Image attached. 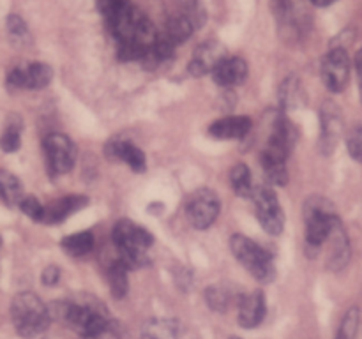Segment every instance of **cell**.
I'll list each match as a JSON object with an SVG mask.
<instances>
[{
    "label": "cell",
    "mask_w": 362,
    "mask_h": 339,
    "mask_svg": "<svg viewBox=\"0 0 362 339\" xmlns=\"http://www.w3.org/2000/svg\"><path fill=\"white\" fill-rule=\"evenodd\" d=\"M129 270L131 268L122 260H115L108 267V286L115 299H124L129 288Z\"/></svg>",
    "instance_id": "19"
},
{
    "label": "cell",
    "mask_w": 362,
    "mask_h": 339,
    "mask_svg": "<svg viewBox=\"0 0 362 339\" xmlns=\"http://www.w3.org/2000/svg\"><path fill=\"white\" fill-rule=\"evenodd\" d=\"M20 210L23 212L27 218H30L32 221H42V214H45V205H41V201L35 196L30 194H25L20 201Z\"/></svg>",
    "instance_id": "29"
},
{
    "label": "cell",
    "mask_w": 362,
    "mask_h": 339,
    "mask_svg": "<svg viewBox=\"0 0 362 339\" xmlns=\"http://www.w3.org/2000/svg\"><path fill=\"white\" fill-rule=\"evenodd\" d=\"M113 244L117 246L120 254V260L129 268L144 267L148 263L147 251L154 244V237L144 226L122 219L113 228Z\"/></svg>",
    "instance_id": "2"
},
{
    "label": "cell",
    "mask_w": 362,
    "mask_h": 339,
    "mask_svg": "<svg viewBox=\"0 0 362 339\" xmlns=\"http://www.w3.org/2000/svg\"><path fill=\"white\" fill-rule=\"evenodd\" d=\"M223 59H225V49L221 48V44L216 41H205L204 44H200L194 49L187 71H189L191 76H205V74L212 73V69Z\"/></svg>",
    "instance_id": "11"
},
{
    "label": "cell",
    "mask_w": 362,
    "mask_h": 339,
    "mask_svg": "<svg viewBox=\"0 0 362 339\" xmlns=\"http://www.w3.org/2000/svg\"><path fill=\"white\" fill-rule=\"evenodd\" d=\"M11 320L18 335L23 339H34L45 334L52 323V314L49 307H46L35 293L21 292L11 302Z\"/></svg>",
    "instance_id": "1"
},
{
    "label": "cell",
    "mask_w": 362,
    "mask_h": 339,
    "mask_svg": "<svg viewBox=\"0 0 362 339\" xmlns=\"http://www.w3.org/2000/svg\"><path fill=\"white\" fill-rule=\"evenodd\" d=\"M329 240H331V253H329L327 258L329 268H332V270H341V268L346 267V263L350 260L349 237H346L341 221L336 222Z\"/></svg>",
    "instance_id": "17"
},
{
    "label": "cell",
    "mask_w": 362,
    "mask_h": 339,
    "mask_svg": "<svg viewBox=\"0 0 362 339\" xmlns=\"http://www.w3.org/2000/svg\"><path fill=\"white\" fill-rule=\"evenodd\" d=\"M53 80V69L48 64L30 62L27 66L14 67L7 74V83L14 88H25V90H39L48 87Z\"/></svg>",
    "instance_id": "9"
},
{
    "label": "cell",
    "mask_w": 362,
    "mask_h": 339,
    "mask_svg": "<svg viewBox=\"0 0 362 339\" xmlns=\"http://www.w3.org/2000/svg\"><path fill=\"white\" fill-rule=\"evenodd\" d=\"M306 219V242L311 247H320L331 237L336 222L339 221L334 207L324 196H311L304 203Z\"/></svg>",
    "instance_id": "4"
},
{
    "label": "cell",
    "mask_w": 362,
    "mask_h": 339,
    "mask_svg": "<svg viewBox=\"0 0 362 339\" xmlns=\"http://www.w3.org/2000/svg\"><path fill=\"white\" fill-rule=\"evenodd\" d=\"M179 325L172 320H152L145 323L144 339H177Z\"/></svg>",
    "instance_id": "24"
},
{
    "label": "cell",
    "mask_w": 362,
    "mask_h": 339,
    "mask_svg": "<svg viewBox=\"0 0 362 339\" xmlns=\"http://www.w3.org/2000/svg\"><path fill=\"white\" fill-rule=\"evenodd\" d=\"M267 313V302L262 290L247 293L239 302V323L244 328H255L264 321Z\"/></svg>",
    "instance_id": "14"
},
{
    "label": "cell",
    "mask_w": 362,
    "mask_h": 339,
    "mask_svg": "<svg viewBox=\"0 0 362 339\" xmlns=\"http://www.w3.org/2000/svg\"><path fill=\"white\" fill-rule=\"evenodd\" d=\"M230 182H232L233 191L240 198H253V177H251L250 168L244 162H239V165L233 166L232 172H230Z\"/></svg>",
    "instance_id": "23"
},
{
    "label": "cell",
    "mask_w": 362,
    "mask_h": 339,
    "mask_svg": "<svg viewBox=\"0 0 362 339\" xmlns=\"http://www.w3.org/2000/svg\"><path fill=\"white\" fill-rule=\"evenodd\" d=\"M322 80L331 92H343L350 81V56L346 49L332 48L322 62Z\"/></svg>",
    "instance_id": "8"
},
{
    "label": "cell",
    "mask_w": 362,
    "mask_h": 339,
    "mask_svg": "<svg viewBox=\"0 0 362 339\" xmlns=\"http://www.w3.org/2000/svg\"><path fill=\"white\" fill-rule=\"evenodd\" d=\"M251 126L253 122L250 117L230 115L212 122L209 127V134L218 140H243L251 131Z\"/></svg>",
    "instance_id": "16"
},
{
    "label": "cell",
    "mask_w": 362,
    "mask_h": 339,
    "mask_svg": "<svg viewBox=\"0 0 362 339\" xmlns=\"http://www.w3.org/2000/svg\"><path fill=\"white\" fill-rule=\"evenodd\" d=\"M279 102L283 109H296L304 102V92L296 76L286 78L279 87Z\"/></svg>",
    "instance_id": "21"
},
{
    "label": "cell",
    "mask_w": 362,
    "mask_h": 339,
    "mask_svg": "<svg viewBox=\"0 0 362 339\" xmlns=\"http://www.w3.org/2000/svg\"><path fill=\"white\" fill-rule=\"evenodd\" d=\"M346 148L352 159L357 162H362V126H354L346 134Z\"/></svg>",
    "instance_id": "30"
},
{
    "label": "cell",
    "mask_w": 362,
    "mask_h": 339,
    "mask_svg": "<svg viewBox=\"0 0 362 339\" xmlns=\"http://www.w3.org/2000/svg\"><path fill=\"white\" fill-rule=\"evenodd\" d=\"M194 23L186 16V14H177V16L170 18L168 23H166L163 34H158L163 41L168 42L170 46L177 48L179 44H182L184 41L189 39V35L193 34Z\"/></svg>",
    "instance_id": "18"
},
{
    "label": "cell",
    "mask_w": 362,
    "mask_h": 339,
    "mask_svg": "<svg viewBox=\"0 0 362 339\" xmlns=\"http://www.w3.org/2000/svg\"><path fill=\"white\" fill-rule=\"evenodd\" d=\"M105 154L108 159L126 162L136 173L145 172V168H147V159H145L144 150L127 140H108L105 147Z\"/></svg>",
    "instance_id": "12"
},
{
    "label": "cell",
    "mask_w": 362,
    "mask_h": 339,
    "mask_svg": "<svg viewBox=\"0 0 362 339\" xmlns=\"http://www.w3.org/2000/svg\"><path fill=\"white\" fill-rule=\"evenodd\" d=\"M230 247H232L233 256L246 267V270L255 279L267 285L276 278L272 254L264 246L244 235H233L230 240Z\"/></svg>",
    "instance_id": "3"
},
{
    "label": "cell",
    "mask_w": 362,
    "mask_h": 339,
    "mask_svg": "<svg viewBox=\"0 0 362 339\" xmlns=\"http://www.w3.org/2000/svg\"><path fill=\"white\" fill-rule=\"evenodd\" d=\"M211 74L219 87H237L247 78V64L240 56H225Z\"/></svg>",
    "instance_id": "13"
},
{
    "label": "cell",
    "mask_w": 362,
    "mask_h": 339,
    "mask_svg": "<svg viewBox=\"0 0 362 339\" xmlns=\"http://www.w3.org/2000/svg\"><path fill=\"white\" fill-rule=\"evenodd\" d=\"M46 165L53 177L64 175L73 170L76 161V147L73 140L62 133H52L42 141Z\"/></svg>",
    "instance_id": "5"
},
{
    "label": "cell",
    "mask_w": 362,
    "mask_h": 339,
    "mask_svg": "<svg viewBox=\"0 0 362 339\" xmlns=\"http://www.w3.org/2000/svg\"><path fill=\"white\" fill-rule=\"evenodd\" d=\"M62 249L74 258L85 256L94 249V235L92 232H78L62 239Z\"/></svg>",
    "instance_id": "22"
},
{
    "label": "cell",
    "mask_w": 362,
    "mask_h": 339,
    "mask_svg": "<svg viewBox=\"0 0 362 339\" xmlns=\"http://www.w3.org/2000/svg\"><path fill=\"white\" fill-rule=\"evenodd\" d=\"M253 201L262 228L269 235H281L283 228H285V212H283L274 189L269 186L258 187L253 193Z\"/></svg>",
    "instance_id": "7"
},
{
    "label": "cell",
    "mask_w": 362,
    "mask_h": 339,
    "mask_svg": "<svg viewBox=\"0 0 362 339\" xmlns=\"http://www.w3.org/2000/svg\"><path fill=\"white\" fill-rule=\"evenodd\" d=\"M7 32H9L13 41H21V39L27 37L28 34L27 25H25V21L21 20L18 14H11V16L7 18Z\"/></svg>",
    "instance_id": "31"
},
{
    "label": "cell",
    "mask_w": 362,
    "mask_h": 339,
    "mask_svg": "<svg viewBox=\"0 0 362 339\" xmlns=\"http://www.w3.org/2000/svg\"><path fill=\"white\" fill-rule=\"evenodd\" d=\"M356 73H357V81H359V92L362 99V48L356 55Z\"/></svg>",
    "instance_id": "33"
},
{
    "label": "cell",
    "mask_w": 362,
    "mask_h": 339,
    "mask_svg": "<svg viewBox=\"0 0 362 339\" xmlns=\"http://www.w3.org/2000/svg\"><path fill=\"white\" fill-rule=\"evenodd\" d=\"M219 210H221V203H219L218 194L207 187L194 191L186 203L187 221L197 230L211 228L218 219Z\"/></svg>",
    "instance_id": "6"
},
{
    "label": "cell",
    "mask_w": 362,
    "mask_h": 339,
    "mask_svg": "<svg viewBox=\"0 0 362 339\" xmlns=\"http://www.w3.org/2000/svg\"><path fill=\"white\" fill-rule=\"evenodd\" d=\"M21 145V120L18 117L7 122L2 136H0V148L4 152H16Z\"/></svg>",
    "instance_id": "26"
},
{
    "label": "cell",
    "mask_w": 362,
    "mask_h": 339,
    "mask_svg": "<svg viewBox=\"0 0 362 339\" xmlns=\"http://www.w3.org/2000/svg\"><path fill=\"white\" fill-rule=\"evenodd\" d=\"M359 331V307H350L343 316L336 339H356Z\"/></svg>",
    "instance_id": "27"
},
{
    "label": "cell",
    "mask_w": 362,
    "mask_h": 339,
    "mask_svg": "<svg viewBox=\"0 0 362 339\" xmlns=\"http://www.w3.org/2000/svg\"><path fill=\"white\" fill-rule=\"evenodd\" d=\"M262 168H264V175L269 180V184H272V186H286V182H288V172H286L285 161L262 157Z\"/></svg>",
    "instance_id": "25"
},
{
    "label": "cell",
    "mask_w": 362,
    "mask_h": 339,
    "mask_svg": "<svg viewBox=\"0 0 362 339\" xmlns=\"http://www.w3.org/2000/svg\"><path fill=\"white\" fill-rule=\"evenodd\" d=\"M336 0H311V4H315V6L318 7H325V6H331V4H334Z\"/></svg>",
    "instance_id": "34"
},
{
    "label": "cell",
    "mask_w": 362,
    "mask_h": 339,
    "mask_svg": "<svg viewBox=\"0 0 362 339\" xmlns=\"http://www.w3.org/2000/svg\"><path fill=\"white\" fill-rule=\"evenodd\" d=\"M320 148L324 154H332L343 134L341 109L332 101L324 102L320 108Z\"/></svg>",
    "instance_id": "10"
},
{
    "label": "cell",
    "mask_w": 362,
    "mask_h": 339,
    "mask_svg": "<svg viewBox=\"0 0 362 339\" xmlns=\"http://www.w3.org/2000/svg\"><path fill=\"white\" fill-rule=\"evenodd\" d=\"M23 196V187L18 177L0 168V200L9 207H18Z\"/></svg>",
    "instance_id": "20"
},
{
    "label": "cell",
    "mask_w": 362,
    "mask_h": 339,
    "mask_svg": "<svg viewBox=\"0 0 362 339\" xmlns=\"http://www.w3.org/2000/svg\"><path fill=\"white\" fill-rule=\"evenodd\" d=\"M205 302L211 309L218 311V313H225L230 302V295L221 286H211V288L205 290Z\"/></svg>",
    "instance_id": "28"
},
{
    "label": "cell",
    "mask_w": 362,
    "mask_h": 339,
    "mask_svg": "<svg viewBox=\"0 0 362 339\" xmlns=\"http://www.w3.org/2000/svg\"><path fill=\"white\" fill-rule=\"evenodd\" d=\"M41 279L45 282V286H55L60 279V268L57 265H49V267H46L42 270Z\"/></svg>",
    "instance_id": "32"
},
{
    "label": "cell",
    "mask_w": 362,
    "mask_h": 339,
    "mask_svg": "<svg viewBox=\"0 0 362 339\" xmlns=\"http://www.w3.org/2000/svg\"><path fill=\"white\" fill-rule=\"evenodd\" d=\"M88 203L87 196L81 194H69V196H62L59 200L52 201L45 207V214H42V221L46 225H59V222L66 221L69 215L83 208Z\"/></svg>",
    "instance_id": "15"
},
{
    "label": "cell",
    "mask_w": 362,
    "mask_h": 339,
    "mask_svg": "<svg viewBox=\"0 0 362 339\" xmlns=\"http://www.w3.org/2000/svg\"><path fill=\"white\" fill-rule=\"evenodd\" d=\"M232 339H239V338H232Z\"/></svg>",
    "instance_id": "35"
}]
</instances>
